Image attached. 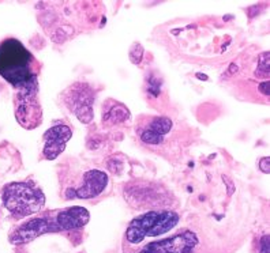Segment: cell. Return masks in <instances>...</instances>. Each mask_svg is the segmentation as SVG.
<instances>
[{
  "label": "cell",
  "instance_id": "cell-11",
  "mask_svg": "<svg viewBox=\"0 0 270 253\" xmlns=\"http://www.w3.org/2000/svg\"><path fill=\"white\" fill-rule=\"evenodd\" d=\"M142 53H143V49H142L141 45H139V44H138V45H134V47L131 48V51H130V59H131V61H133L134 64H136V63L141 61Z\"/></svg>",
  "mask_w": 270,
  "mask_h": 253
},
{
  "label": "cell",
  "instance_id": "cell-9",
  "mask_svg": "<svg viewBox=\"0 0 270 253\" xmlns=\"http://www.w3.org/2000/svg\"><path fill=\"white\" fill-rule=\"evenodd\" d=\"M73 136L71 128L64 124H57L44 133L43 155L45 159H55L66 149L67 142Z\"/></svg>",
  "mask_w": 270,
  "mask_h": 253
},
{
  "label": "cell",
  "instance_id": "cell-4",
  "mask_svg": "<svg viewBox=\"0 0 270 253\" xmlns=\"http://www.w3.org/2000/svg\"><path fill=\"white\" fill-rule=\"evenodd\" d=\"M179 222V215L173 211H149L130 223L126 238L130 244H139L146 237H157L172 230Z\"/></svg>",
  "mask_w": 270,
  "mask_h": 253
},
{
  "label": "cell",
  "instance_id": "cell-14",
  "mask_svg": "<svg viewBox=\"0 0 270 253\" xmlns=\"http://www.w3.org/2000/svg\"><path fill=\"white\" fill-rule=\"evenodd\" d=\"M259 91L264 94V96H269V80H265L259 84Z\"/></svg>",
  "mask_w": 270,
  "mask_h": 253
},
{
  "label": "cell",
  "instance_id": "cell-3",
  "mask_svg": "<svg viewBox=\"0 0 270 253\" xmlns=\"http://www.w3.org/2000/svg\"><path fill=\"white\" fill-rule=\"evenodd\" d=\"M3 203L11 215L21 219L41 210L45 204V196L31 182H12L3 191Z\"/></svg>",
  "mask_w": 270,
  "mask_h": 253
},
{
  "label": "cell",
  "instance_id": "cell-2",
  "mask_svg": "<svg viewBox=\"0 0 270 253\" xmlns=\"http://www.w3.org/2000/svg\"><path fill=\"white\" fill-rule=\"evenodd\" d=\"M40 64L15 38L0 42V76L17 89L36 82Z\"/></svg>",
  "mask_w": 270,
  "mask_h": 253
},
{
  "label": "cell",
  "instance_id": "cell-8",
  "mask_svg": "<svg viewBox=\"0 0 270 253\" xmlns=\"http://www.w3.org/2000/svg\"><path fill=\"white\" fill-rule=\"evenodd\" d=\"M198 244V238L192 231L186 230L162 241L152 242L139 253H191Z\"/></svg>",
  "mask_w": 270,
  "mask_h": 253
},
{
  "label": "cell",
  "instance_id": "cell-5",
  "mask_svg": "<svg viewBox=\"0 0 270 253\" xmlns=\"http://www.w3.org/2000/svg\"><path fill=\"white\" fill-rule=\"evenodd\" d=\"M38 94V82L19 87L18 94L15 97V117L21 126L26 129H33L41 124L43 112L41 105L37 98Z\"/></svg>",
  "mask_w": 270,
  "mask_h": 253
},
{
  "label": "cell",
  "instance_id": "cell-13",
  "mask_svg": "<svg viewBox=\"0 0 270 253\" xmlns=\"http://www.w3.org/2000/svg\"><path fill=\"white\" fill-rule=\"evenodd\" d=\"M269 163H270L269 157H264V158H261V159H259V169H261L264 173H266V175L269 173V170H270Z\"/></svg>",
  "mask_w": 270,
  "mask_h": 253
},
{
  "label": "cell",
  "instance_id": "cell-6",
  "mask_svg": "<svg viewBox=\"0 0 270 253\" xmlns=\"http://www.w3.org/2000/svg\"><path fill=\"white\" fill-rule=\"evenodd\" d=\"M78 185L64 189L66 199H92L105 191L108 185V176L97 169H86L83 173H80Z\"/></svg>",
  "mask_w": 270,
  "mask_h": 253
},
{
  "label": "cell",
  "instance_id": "cell-12",
  "mask_svg": "<svg viewBox=\"0 0 270 253\" xmlns=\"http://www.w3.org/2000/svg\"><path fill=\"white\" fill-rule=\"evenodd\" d=\"M270 238L269 235H264L259 242V253H270Z\"/></svg>",
  "mask_w": 270,
  "mask_h": 253
},
{
  "label": "cell",
  "instance_id": "cell-7",
  "mask_svg": "<svg viewBox=\"0 0 270 253\" xmlns=\"http://www.w3.org/2000/svg\"><path fill=\"white\" fill-rule=\"evenodd\" d=\"M64 102L67 103L70 110L80 119L82 123H89L93 119L92 89L85 83H75L64 94Z\"/></svg>",
  "mask_w": 270,
  "mask_h": 253
},
{
  "label": "cell",
  "instance_id": "cell-10",
  "mask_svg": "<svg viewBox=\"0 0 270 253\" xmlns=\"http://www.w3.org/2000/svg\"><path fill=\"white\" fill-rule=\"evenodd\" d=\"M172 121L165 117H156L150 119V123L143 126L139 136L142 142L150 146H160L166 133L171 131Z\"/></svg>",
  "mask_w": 270,
  "mask_h": 253
},
{
  "label": "cell",
  "instance_id": "cell-1",
  "mask_svg": "<svg viewBox=\"0 0 270 253\" xmlns=\"http://www.w3.org/2000/svg\"><path fill=\"white\" fill-rule=\"evenodd\" d=\"M90 215L83 207H70L66 210L45 212L40 217L33 218L22 223L10 237V241L15 245L26 244L36 240L40 235L55 231H68L83 228L87 225Z\"/></svg>",
  "mask_w": 270,
  "mask_h": 253
}]
</instances>
